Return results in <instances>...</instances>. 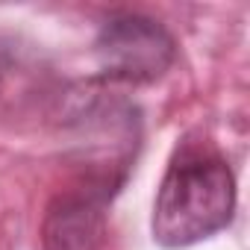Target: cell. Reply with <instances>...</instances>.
<instances>
[{"mask_svg": "<svg viewBox=\"0 0 250 250\" xmlns=\"http://www.w3.org/2000/svg\"><path fill=\"white\" fill-rule=\"evenodd\" d=\"M97 62L109 80L121 83H153L177 59L174 36L153 18L121 12L100 27Z\"/></svg>", "mask_w": 250, "mask_h": 250, "instance_id": "2", "label": "cell"}, {"mask_svg": "<svg viewBox=\"0 0 250 250\" xmlns=\"http://www.w3.org/2000/svg\"><path fill=\"white\" fill-rule=\"evenodd\" d=\"M103 235L100 209L85 197L62 200L50 209L44 224V247L47 250H97Z\"/></svg>", "mask_w": 250, "mask_h": 250, "instance_id": "3", "label": "cell"}, {"mask_svg": "<svg viewBox=\"0 0 250 250\" xmlns=\"http://www.w3.org/2000/svg\"><path fill=\"white\" fill-rule=\"evenodd\" d=\"M235 177L221 153L186 145L165 171L153 203V238L162 247L197 244L232 221Z\"/></svg>", "mask_w": 250, "mask_h": 250, "instance_id": "1", "label": "cell"}]
</instances>
